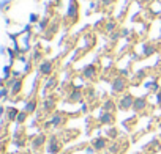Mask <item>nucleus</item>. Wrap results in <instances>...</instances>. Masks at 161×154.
Wrapping results in <instances>:
<instances>
[{"instance_id": "obj_26", "label": "nucleus", "mask_w": 161, "mask_h": 154, "mask_svg": "<svg viewBox=\"0 0 161 154\" xmlns=\"http://www.w3.org/2000/svg\"><path fill=\"white\" fill-rule=\"evenodd\" d=\"M10 95H11V90L8 87H2V90H0V98H2V101H7Z\"/></svg>"}, {"instance_id": "obj_35", "label": "nucleus", "mask_w": 161, "mask_h": 154, "mask_svg": "<svg viewBox=\"0 0 161 154\" xmlns=\"http://www.w3.org/2000/svg\"><path fill=\"white\" fill-rule=\"evenodd\" d=\"M120 33H122V38H126V36H130V33H131V32H130L128 28H122V32H120Z\"/></svg>"}, {"instance_id": "obj_32", "label": "nucleus", "mask_w": 161, "mask_h": 154, "mask_svg": "<svg viewBox=\"0 0 161 154\" xmlns=\"http://www.w3.org/2000/svg\"><path fill=\"white\" fill-rule=\"evenodd\" d=\"M29 21H30V24H35V22H40V18H38V14L32 13L30 18H29Z\"/></svg>"}, {"instance_id": "obj_12", "label": "nucleus", "mask_w": 161, "mask_h": 154, "mask_svg": "<svg viewBox=\"0 0 161 154\" xmlns=\"http://www.w3.org/2000/svg\"><path fill=\"white\" fill-rule=\"evenodd\" d=\"M65 121H66V118H65V115H63L62 112H54L52 116H51V120H49V124L54 126V127H58V126H62Z\"/></svg>"}, {"instance_id": "obj_23", "label": "nucleus", "mask_w": 161, "mask_h": 154, "mask_svg": "<svg viewBox=\"0 0 161 154\" xmlns=\"http://www.w3.org/2000/svg\"><path fill=\"white\" fill-rule=\"evenodd\" d=\"M145 87H147V88H148L152 93H158V91L161 90V88H159V84H158L156 80H152V82H148Z\"/></svg>"}, {"instance_id": "obj_14", "label": "nucleus", "mask_w": 161, "mask_h": 154, "mask_svg": "<svg viewBox=\"0 0 161 154\" xmlns=\"http://www.w3.org/2000/svg\"><path fill=\"white\" fill-rule=\"evenodd\" d=\"M19 112H21V110H19V109H16V107H8L3 116H5V120H7V121L13 123V121H16V120H18Z\"/></svg>"}, {"instance_id": "obj_17", "label": "nucleus", "mask_w": 161, "mask_h": 154, "mask_svg": "<svg viewBox=\"0 0 161 154\" xmlns=\"http://www.w3.org/2000/svg\"><path fill=\"white\" fill-rule=\"evenodd\" d=\"M58 30V22H51V25L47 27V30L44 32V38L46 39H51Z\"/></svg>"}, {"instance_id": "obj_30", "label": "nucleus", "mask_w": 161, "mask_h": 154, "mask_svg": "<svg viewBox=\"0 0 161 154\" xmlns=\"http://www.w3.org/2000/svg\"><path fill=\"white\" fill-rule=\"evenodd\" d=\"M109 38H111V41H117V39H120V38H122V33L115 30L114 33H111V35H109Z\"/></svg>"}, {"instance_id": "obj_4", "label": "nucleus", "mask_w": 161, "mask_h": 154, "mask_svg": "<svg viewBox=\"0 0 161 154\" xmlns=\"http://www.w3.org/2000/svg\"><path fill=\"white\" fill-rule=\"evenodd\" d=\"M38 72H40V75L51 77V74L54 72V60H43V61H40Z\"/></svg>"}, {"instance_id": "obj_31", "label": "nucleus", "mask_w": 161, "mask_h": 154, "mask_svg": "<svg viewBox=\"0 0 161 154\" xmlns=\"http://www.w3.org/2000/svg\"><path fill=\"white\" fill-rule=\"evenodd\" d=\"M30 71H32V61L29 60L27 63H24V71H22V72H24V74L27 75V74H29Z\"/></svg>"}, {"instance_id": "obj_7", "label": "nucleus", "mask_w": 161, "mask_h": 154, "mask_svg": "<svg viewBox=\"0 0 161 154\" xmlns=\"http://www.w3.org/2000/svg\"><path fill=\"white\" fill-rule=\"evenodd\" d=\"M97 74H98V69H97L95 64H87L82 69V77H84V79H87V80H95L97 79Z\"/></svg>"}, {"instance_id": "obj_24", "label": "nucleus", "mask_w": 161, "mask_h": 154, "mask_svg": "<svg viewBox=\"0 0 161 154\" xmlns=\"http://www.w3.org/2000/svg\"><path fill=\"white\" fill-rule=\"evenodd\" d=\"M32 61L38 63V61H43V52L40 49H35L33 54H32Z\"/></svg>"}, {"instance_id": "obj_3", "label": "nucleus", "mask_w": 161, "mask_h": 154, "mask_svg": "<svg viewBox=\"0 0 161 154\" xmlns=\"http://www.w3.org/2000/svg\"><path fill=\"white\" fill-rule=\"evenodd\" d=\"M134 96L133 95H130V93H126V95H123L120 99H119V102H117V107H119V110H122V112H126V110H133V104H134Z\"/></svg>"}, {"instance_id": "obj_28", "label": "nucleus", "mask_w": 161, "mask_h": 154, "mask_svg": "<svg viewBox=\"0 0 161 154\" xmlns=\"http://www.w3.org/2000/svg\"><path fill=\"white\" fill-rule=\"evenodd\" d=\"M145 77H147L145 69H139V71L136 72V75H134V79H136V80H142V79H145Z\"/></svg>"}, {"instance_id": "obj_16", "label": "nucleus", "mask_w": 161, "mask_h": 154, "mask_svg": "<svg viewBox=\"0 0 161 154\" xmlns=\"http://www.w3.org/2000/svg\"><path fill=\"white\" fill-rule=\"evenodd\" d=\"M155 54H156V46H155V44L145 43V44L142 46V55H144V57H152V55H155Z\"/></svg>"}, {"instance_id": "obj_36", "label": "nucleus", "mask_w": 161, "mask_h": 154, "mask_svg": "<svg viewBox=\"0 0 161 154\" xmlns=\"http://www.w3.org/2000/svg\"><path fill=\"white\" fill-rule=\"evenodd\" d=\"M120 75L128 77V75H130V69H128V68H126V69H120Z\"/></svg>"}, {"instance_id": "obj_1", "label": "nucleus", "mask_w": 161, "mask_h": 154, "mask_svg": "<svg viewBox=\"0 0 161 154\" xmlns=\"http://www.w3.org/2000/svg\"><path fill=\"white\" fill-rule=\"evenodd\" d=\"M126 88H128V80H126V77L117 75V77H114V79H112V82H111L112 95H122Z\"/></svg>"}, {"instance_id": "obj_34", "label": "nucleus", "mask_w": 161, "mask_h": 154, "mask_svg": "<svg viewBox=\"0 0 161 154\" xmlns=\"http://www.w3.org/2000/svg\"><path fill=\"white\" fill-rule=\"evenodd\" d=\"M115 2V0H100V3L103 5V7H109V5H112Z\"/></svg>"}, {"instance_id": "obj_6", "label": "nucleus", "mask_w": 161, "mask_h": 154, "mask_svg": "<svg viewBox=\"0 0 161 154\" xmlns=\"http://www.w3.org/2000/svg\"><path fill=\"white\" fill-rule=\"evenodd\" d=\"M147 107H148V102H147V98H145V96H137V98L134 99L133 110H134L136 113H142Z\"/></svg>"}, {"instance_id": "obj_9", "label": "nucleus", "mask_w": 161, "mask_h": 154, "mask_svg": "<svg viewBox=\"0 0 161 154\" xmlns=\"http://www.w3.org/2000/svg\"><path fill=\"white\" fill-rule=\"evenodd\" d=\"M44 143H47V137H46L44 134H38V135H35V137L32 138V148H33L35 151H40V149L44 146Z\"/></svg>"}, {"instance_id": "obj_27", "label": "nucleus", "mask_w": 161, "mask_h": 154, "mask_svg": "<svg viewBox=\"0 0 161 154\" xmlns=\"http://www.w3.org/2000/svg\"><path fill=\"white\" fill-rule=\"evenodd\" d=\"M86 96H87L89 101H93V99L97 98V93H95L93 88H87V90H86Z\"/></svg>"}, {"instance_id": "obj_10", "label": "nucleus", "mask_w": 161, "mask_h": 154, "mask_svg": "<svg viewBox=\"0 0 161 154\" xmlns=\"http://www.w3.org/2000/svg\"><path fill=\"white\" fill-rule=\"evenodd\" d=\"M92 146L97 149V151H103V149H108L109 148V140L106 137H97L92 140Z\"/></svg>"}, {"instance_id": "obj_20", "label": "nucleus", "mask_w": 161, "mask_h": 154, "mask_svg": "<svg viewBox=\"0 0 161 154\" xmlns=\"http://www.w3.org/2000/svg\"><path fill=\"white\" fill-rule=\"evenodd\" d=\"M55 87H57V79L54 75H51L49 79L46 80V84H44V93H47L49 90H54Z\"/></svg>"}, {"instance_id": "obj_2", "label": "nucleus", "mask_w": 161, "mask_h": 154, "mask_svg": "<svg viewBox=\"0 0 161 154\" xmlns=\"http://www.w3.org/2000/svg\"><path fill=\"white\" fill-rule=\"evenodd\" d=\"M66 19L71 24L77 22V19H79V2L77 0H69L68 10H66Z\"/></svg>"}, {"instance_id": "obj_18", "label": "nucleus", "mask_w": 161, "mask_h": 154, "mask_svg": "<svg viewBox=\"0 0 161 154\" xmlns=\"http://www.w3.org/2000/svg\"><path fill=\"white\" fill-rule=\"evenodd\" d=\"M115 109H119V107L114 102V99H106L103 102V105H101V110L103 112H115Z\"/></svg>"}, {"instance_id": "obj_11", "label": "nucleus", "mask_w": 161, "mask_h": 154, "mask_svg": "<svg viewBox=\"0 0 161 154\" xmlns=\"http://www.w3.org/2000/svg\"><path fill=\"white\" fill-rule=\"evenodd\" d=\"M55 105H57V99L54 96H47L43 101V112L44 113H51V112L55 110Z\"/></svg>"}, {"instance_id": "obj_39", "label": "nucleus", "mask_w": 161, "mask_h": 154, "mask_svg": "<svg viewBox=\"0 0 161 154\" xmlns=\"http://www.w3.org/2000/svg\"><path fill=\"white\" fill-rule=\"evenodd\" d=\"M142 2H144V3H152L153 0H142Z\"/></svg>"}, {"instance_id": "obj_8", "label": "nucleus", "mask_w": 161, "mask_h": 154, "mask_svg": "<svg viewBox=\"0 0 161 154\" xmlns=\"http://www.w3.org/2000/svg\"><path fill=\"white\" fill-rule=\"evenodd\" d=\"M98 123L106 124V126L114 124V123H115V115H114V112H101L100 116H98Z\"/></svg>"}, {"instance_id": "obj_19", "label": "nucleus", "mask_w": 161, "mask_h": 154, "mask_svg": "<svg viewBox=\"0 0 161 154\" xmlns=\"http://www.w3.org/2000/svg\"><path fill=\"white\" fill-rule=\"evenodd\" d=\"M22 87H24L22 79H16V82H14V84H13V87L10 88V90H11V96H18V95L22 91Z\"/></svg>"}, {"instance_id": "obj_21", "label": "nucleus", "mask_w": 161, "mask_h": 154, "mask_svg": "<svg viewBox=\"0 0 161 154\" xmlns=\"http://www.w3.org/2000/svg\"><path fill=\"white\" fill-rule=\"evenodd\" d=\"M49 25H51V19H49V16H44V18L40 19V22H38V30H40V32H46Z\"/></svg>"}, {"instance_id": "obj_33", "label": "nucleus", "mask_w": 161, "mask_h": 154, "mask_svg": "<svg viewBox=\"0 0 161 154\" xmlns=\"http://www.w3.org/2000/svg\"><path fill=\"white\" fill-rule=\"evenodd\" d=\"M111 152H114V154H117L119 152V143H114V145H109V148H108Z\"/></svg>"}, {"instance_id": "obj_25", "label": "nucleus", "mask_w": 161, "mask_h": 154, "mask_svg": "<svg viewBox=\"0 0 161 154\" xmlns=\"http://www.w3.org/2000/svg\"><path fill=\"white\" fill-rule=\"evenodd\" d=\"M27 116H29V113H27L25 110H21V112H19V115H18L16 123H18V124H24V123L27 121Z\"/></svg>"}, {"instance_id": "obj_13", "label": "nucleus", "mask_w": 161, "mask_h": 154, "mask_svg": "<svg viewBox=\"0 0 161 154\" xmlns=\"http://www.w3.org/2000/svg\"><path fill=\"white\" fill-rule=\"evenodd\" d=\"M82 99H84V93L80 91V88H74L68 95V101L69 102H82Z\"/></svg>"}, {"instance_id": "obj_38", "label": "nucleus", "mask_w": 161, "mask_h": 154, "mask_svg": "<svg viewBox=\"0 0 161 154\" xmlns=\"http://www.w3.org/2000/svg\"><path fill=\"white\" fill-rule=\"evenodd\" d=\"M156 104H158V105L161 107V90H159V91L156 93Z\"/></svg>"}, {"instance_id": "obj_40", "label": "nucleus", "mask_w": 161, "mask_h": 154, "mask_svg": "<svg viewBox=\"0 0 161 154\" xmlns=\"http://www.w3.org/2000/svg\"><path fill=\"white\" fill-rule=\"evenodd\" d=\"M159 14H161V7H159Z\"/></svg>"}, {"instance_id": "obj_5", "label": "nucleus", "mask_w": 161, "mask_h": 154, "mask_svg": "<svg viewBox=\"0 0 161 154\" xmlns=\"http://www.w3.org/2000/svg\"><path fill=\"white\" fill-rule=\"evenodd\" d=\"M47 152L49 154H58L62 151V141L57 138V135H51L47 140Z\"/></svg>"}, {"instance_id": "obj_15", "label": "nucleus", "mask_w": 161, "mask_h": 154, "mask_svg": "<svg viewBox=\"0 0 161 154\" xmlns=\"http://www.w3.org/2000/svg\"><path fill=\"white\" fill-rule=\"evenodd\" d=\"M36 109H38V99H36V98H30V99L25 102V105H24V110H25L29 115H30V113H35Z\"/></svg>"}, {"instance_id": "obj_37", "label": "nucleus", "mask_w": 161, "mask_h": 154, "mask_svg": "<svg viewBox=\"0 0 161 154\" xmlns=\"http://www.w3.org/2000/svg\"><path fill=\"white\" fill-rule=\"evenodd\" d=\"M95 151H97V149H95L92 145H90V148H86V154H93Z\"/></svg>"}, {"instance_id": "obj_22", "label": "nucleus", "mask_w": 161, "mask_h": 154, "mask_svg": "<svg viewBox=\"0 0 161 154\" xmlns=\"http://www.w3.org/2000/svg\"><path fill=\"white\" fill-rule=\"evenodd\" d=\"M115 28H117V22L114 21V19H111V21H108L106 22V27H104V30H106V33H114L115 32Z\"/></svg>"}, {"instance_id": "obj_29", "label": "nucleus", "mask_w": 161, "mask_h": 154, "mask_svg": "<svg viewBox=\"0 0 161 154\" xmlns=\"http://www.w3.org/2000/svg\"><path fill=\"white\" fill-rule=\"evenodd\" d=\"M117 135H119V131H117L115 127H109V129H108V137H111V138H117Z\"/></svg>"}]
</instances>
